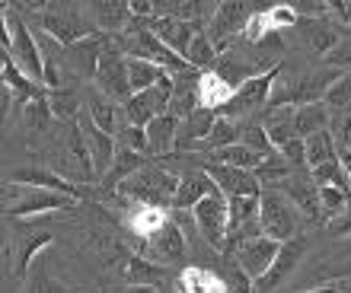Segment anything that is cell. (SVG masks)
Instances as JSON below:
<instances>
[{"label": "cell", "mask_w": 351, "mask_h": 293, "mask_svg": "<svg viewBox=\"0 0 351 293\" xmlns=\"http://www.w3.org/2000/svg\"><path fill=\"white\" fill-rule=\"evenodd\" d=\"M306 249H310L306 236H297V239H291V242H281V252H278V258H275V265H271V271H268L262 281H256V293H271L275 287L285 284L287 277L297 271V265L304 262Z\"/></svg>", "instance_id": "cell-13"}, {"label": "cell", "mask_w": 351, "mask_h": 293, "mask_svg": "<svg viewBox=\"0 0 351 293\" xmlns=\"http://www.w3.org/2000/svg\"><path fill=\"white\" fill-rule=\"evenodd\" d=\"M185 64L192 67V71H214V64H217V58H221V51H217V45H214V38L208 36V32H195L192 45H189V51H185Z\"/></svg>", "instance_id": "cell-33"}, {"label": "cell", "mask_w": 351, "mask_h": 293, "mask_svg": "<svg viewBox=\"0 0 351 293\" xmlns=\"http://www.w3.org/2000/svg\"><path fill=\"white\" fill-rule=\"evenodd\" d=\"M90 16L99 23L106 32H125L131 26V3H121V0H109V3H90Z\"/></svg>", "instance_id": "cell-30"}, {"label": "cell", "mask_w": 351, "mask_h": 293, "mask_svg": "<svg viewBox=\"0 0 351 293\" xmlns=\"http://www.w3.org/2000/svg\"><path fill=\"white\" fill-rule=\"evenodd\" d=\"M256 10L246 7V3H217L214 7V16L208 23V36L214 38V45H223V42H233L237 36H243V29L250 26V19Z\"/></svg>", "instance_id": "cell-11"}, {"label": "cell", "mask_w": 351, "mask_h": 293, "mask_svg": "<svg viewBox=\"0 0 351 293\" xmlns=\"http://www.w3.org/2000/svg\"><path fill=\"white\" fill-rule=\"evenodd\" d=\"M179 188V175L163 169V166H144L138 175H131L128 182L119 185L115 194H125L134 204H150V207H167L173 211V198Z\"/></svg>", "instance_id": "cell-2"}, {"label": "cell", "mask_w": 351, "mask_h": 293, "mask_svg": "<svg viewBox=\"0 0 351 293\" xmlns=\"http://www.w3.org/2000/svg\"><path fill=\"white\" fill-rule=\"evenodd\" d=\"M119 293H157V290H147V287H125V290H119Z\"/></svg>", "instance_id": "cell-55"}, {"label": "cell", "mask_w": 351, "mask_h": 293, "mask_svg": "<svg viewBox=\"0 0 351 293\" xmlns=\"http://www.w3.org/2000/svg\"><path fill=\"white\" fill-rule=\"evenodd\" d=\"M121 150H131V153L147 156V128H138V125H125V128L115 134Z\"/></svg>", "instance_id": "cell-45"}, {"label": "cell", "mask_w": 351, "mask_h": 293, "mask_svg": "<svg viewBox=\"0 0 351 293\" xmlns=\"http://www.w3.org/2000/svg\"><path fill=\"white\" fill-rule=\"evenodd\" d=\"M339 163H342V169L348 173V179H351V153H339Z\"/></svg>", "instance_id": "cell-54"}, {"label": "cell", "mask_w": 351, "mask_h": 293, "mask_svg": "<svg viewBox=\"0 0 351 293\" xmlns=\"http://www.w3.org/2000/svg\"><path fill=\"white\" fill-rule=\"evenodd\" d=\"M144 246H147L163 265H182L185 262V236H182V229L176 227V220H169L163 229H157Z\"/></svg>", "instance_id": "cell-22"}, {"label": "cell", "mask_w": 351, "mask_h": 293, "mask_svg": "<svg viewBox=\"0 0 351 293\" xmlns=\"http://www.w3.org/2000/svg\"><path fill=\"white\" fill-rule=\"evenodd\" d=\"M51 118H55V115H51V105H48V96L23 102V121H26L29 128H48Z\"/></svg>", "instance_id": "cell-44"}, {"label": "cell", "mask_w": 351, "mask_h": 293, "mask_svg": "<svg viewBox=\"0 0 351 293\" xmlns=\"http://www.w3.org/2000/svg\"><path fill=\"white\" fill-rule=\"evenodd\" d=\"M323 102L332 112H351L348 109V105H351V73H342V77L329 86V92H326Z\"/></svg>", "instance_id": "cell-42"}, {"label": "cell", "mask_w": 351, "mask_h": 293, "mask_svg": "<svg viewBox=\"0 0 351 293\" xmlns=\"http://www.w3.org/2000/svg\"><path fill=\"white\" fill-rule=\"evenodd\" d=\"M121 51H125L128 58H141V61H150V64L163 67L169 77L189 71V64H185L182 58L176 55L169 45H163V42L150 32V26H144V29H125V32H121Z\"/></svg>", "instance_id": "cell-5"}, {"label": "cell", "mask_w": 351, "mask_h": 293, "mask_svg": "<svg viewBox=\"0 0 351 293\" xmlns=\"http://www.w3.org/2000/svg\"><path fill=\"white\" fill-rule=\"evenodd\" d=\"M278 73H281V67H271V71H265V73H259V77L246 80L240 90H237V96H233L230 105H227L221 115H223V118H240V115H252V112L268 109Z\"/></svg>", "instance_id": "cell-10"}, {"label": "cell", "mask_w": 351, "mask_h": 293, "mask_svg": "<svg viewBox=\"0 0 351 293\" xmlns=\"http://www.w3.org/2000/svg\"><path fill=\"white\" fill-rule=\"evenodd\" d=\"M163 77H169L163 67L150 64V61H141V58H128V80H131V90L134 92H144L150 86H157Z\"/></svg>", "instance_id": "cell-35"}, {"label": "cell", "mask_w": 351, "mask_h": 293, "mask_svg": "<svg viewBox=\"0 0 351 293\" xmlns=\"http://www.w3.org/2000/svg\"><path fill=\"white\" fill-rule=\"evenodd\" d=\"M204 173L211 175L214 185L227 198H259L262 194V182L252 173H243V169H233V166H223V163H208Z\"/></svg>", "instance_id": "cell-14"}, {"label": "cell", "mask_w": 351, "mask_h": 293, "mask_svg": "<svg viewBox=\"0 0 351 293\" xmlns=\"http://www.w3.org/2000/svg\"><path fill=\"white\" fill-rule=\"evenodd\" d=\"M42 29H45V36L55 38V45H64V48L96 36L90 19L77 7H67V3H48L45 13H42Z\"/></svg>", "instance_id": "cell-6"}, {"label": "cell", "mask_w": 351, "mask_h": 293, "mask_svg": "<svg viewBox=\"0 0 351 293\" xmlns=\"http://www.w3.org/2000/svg\"><path fill=\"white\" fill-rule=\"evenodd\" d=\"M10 182L16 185H26V188H42V192H58V194H67V198H80V188L74 182H67L55 169H13L10 173Z\"/></svg>", "instance_id": "cell-21"}, {"label": "cell", "mask_w": 351, "mask_h": 293, "mask_svg": "<svg viewBox=\"0 0 351 293\" xmlns=\"http://www.w3.org/2000/svg\"><path fill=\"white\" fill-rule=\"evenodd\" d=\"M326 61H329V67H332V71L351 73V36H345L342 42H339V48H335V51L326 58Z\"/></svg>", "instance_id": "cell-49"}, {"label": "cell", "mask_w": 351, "mask_h": 293, "mask_svg": "<svg viewBox=\"0 0 351 293\" xmlns=\"http://www.w3.org/2000/svg\"><path fill=\"white\" fill-rule=\"evenodd\" d=\"M3 86H10V90L16 92V99H23V102H32V99L48 96V90H42V83L29 80L26 73L13 64V58H7V55H3Z\"/></svg>", "instance_id": "cell-32"}, {"label": "cell", "mask_w": 351, "mask_h": 293, "mask_svg": "<svg viewBox=\"0 0 351 293\" xmlns=\"http://www.w3.org/2000/svg\"><path fill=\"white\" fill-rule=\"evenodd\" d=\"M176 92H173V105H169V115L179 121H185L195 109H202V99H198V77L192 73V67L182 73H176Z\"/></svg>", "instance_id": "cell-26"}, {"label": "cell", "mask_w": 351, "mask_h": 293, "mask_svg": "<svg viewBox=\"0 0 351 293\" xmlns=\"http://www.w3.org/2000/svg\"><path fill=\"white\" fill-rule=\"evenodd\" d=\"M297 29L304 32V45L313 55H332L339 42H342V29L335 26V19H300Z\"/></svg>", "instance_id": "cell-18"}, {"label": "cell", "mask_w": 351, "mask_h": 293, "mask_svg": "<svg viewBox=\"0 0 351 293\" xmlns=\"http://www.w3.org/2000/svg\"><path fill=\"white\" fill-rule=\"evenodd\" d=\"M278 252H281V242H275V239H268V236H252L246 242H240L237 249H230L227 255H233L240 271L256 284V281H262L271 271Z\"/></svg>", "instance_id": "cell-9"}, {"label": "cell", "mask_w": 351, "mask_h": 293, "mask_svg": "<svg viewBox=\"0 0 351 293\" xmlns=\"http://www.w3.org/2000/svg\"><path fill=\"white\" fill-rule=\"evenodd\" d=\"M304 144H306V166H310V173L319 169V166L339 160V146H335V140H332L329 131H319V134H313V138H306Z\"/></svg>", "instance_id": "cell-34"}, {"label": "cell", "mask_w": 351, "mask_h": 293, "mask_svg": "<svg viewBox=\"0 0 351 293\" xmlns=\"http://www.w3.org/2000/svg\"><path fill=\"white\" fill-rule=\"evenodd\" d=\"M157 293H176V290H173V287L167 284V287H163V290H157Z\"/></svg>", "instance_id": "cell-56"}, {"label": "cell", "mask_w": 351, "mask_h": 293, "mask_svg": "<svg viewBox=\"0 0 351 293\" xmlns=\"http://www.w3.org/2000/svg\"><path fill=\"white\" fill-rule=\"evenodd\" d=\"M329 134H332L339 153H351V112H332Z\"/></svg>", "instance_id": "cell-43"}, {"label": "cell", "mask_w": 351, "mask_h": 293, "mask_svg": "<svg viewBox=\"0 0 351 293\" xmlns=\"http://www.w3.org/2000/svg\"><path fill=\"white\" fill-rule=\"evenodd\" d=\"M80 131H84L86 150H90L93 173H96V179H102V175L112 169V163H115V153H119V140L112 138V134H106V131H99L90 118L80 121Z\"/></svg>", "instance_id": "cell-15"}, {"label": "cell", "mask_w": 351, "mask_h": 293, "mask_svg": "<svg viewBox=\"0 0 351 293\" xmlns=\"http://www.w3.org/2000/svg\"><path fill=\"white\" fill-rule=\"evenodd\" d=\"M217 112L211 109H195L189 118L179 125V140H176V150H192V146H198L202 150V144L208 138H211L214 125H217Z\"/></svg>", "instance_id": "cell-23"}, {"label": "cell", "mask_w": 351, "mask_h": 293, "mask_svg": "<svg viewBox=\"0 0 351 293\" xmlns=\"http://www.w3.org/2000/svg\"><path fill=\"white\" fill-rule=\"evenodd\" d=\"M211 156H214V163L233 166V169H243V173H256V169L262 166V160H265V156H259V153H252V150H246L243 144L227 146V150H217V153H211Z\"/></svg>", "instance_id": "cell-38"}, {"label": "cell", "mask_w": 351, "mask_h": 293, "mask_svg": "<svg viewBox=\"0 0 351 293\" xmlns=\"http://www.w3.org/2000/svg\"><path fill=\"white\" fill-rule=\"evenodd\" d=\"M48 105H51L55 118H74L80 109V99L71 86H61V90H48Z\"/></svg>", "instance_id": "cell-41"}, {"label": "cell", "mask_w": 351, "mask_h": 293, "mask_svg": "<svg viewBox=\"0 0 351 293\" xmlns=\"http://www.w3.org/2000/svg\"><path fill=\"white\" fill-rule=\"evenodd\" d=\"M329 121H332V109L326 102H310V105H300L297 109V138L306 140L319 134V131H329Z\"/></svg>", "instance_id": "cell-31"}, {"label": "cell", "mask_w": 351, "mask_h": 293, "mask_svg": "<svg viewBox=\"0 0 351 293\" xmlns=\"http://www.w3.org/2000/svg\"><path fill=\"white\" fill-rule=\"evenodd\" d=\"M51 246V236L48 233H38V236H29L26 242H23V249H19V258H16V277L19 281H26L29 277V268H32V262H36L45 249Z\"/></svg>", "instance_id": "cell-39"}, {"label": "cell", "mask_w": 351, "mask_h": 293, "mask_svg": "<svg viewBox=\"0 0 351 293\" xmlns=\"http://www.w3.org/2000/svg\"><path fill=\"white\" fill-rule=\"evenodd\" d=\"M176 290L179 293H227V281L221 275H214L208 268H182L179 271V281H176Z\"/></svg>", "instance_id": "cell-29"}, {"label": "cell", "mask_w": 351, "mask_h": 293, "mask_svg": "<svg viewBox=\"0 0 351 293\" xmlns=\"http://www.w3.org/2000/svg\"><path fill=\"white\" fill-rule=\"evenodd\" d=\"M106 36H90L84 38V42H77V45L67 48V67L74 73H80V77H86V80H96V71H99V61H102V51H106Z\"/></svg>", "instance_id": "cell-20"}, {"label": "cell", "mask_w": 351, "mask_h": 293, "mask_svg": "<svg viewBox=\"0 0 351 293\" xmlns=\"http://www.w3.org/2000/svg\"><path fill=\"white\" fill-rule=\"evenodd\" d=\"M3 32H7L3 55L13 58V64L26 73L29 80L45 86V51L38 48V38L29 32L23 16H19L16 10H10V3L3 7Z\"/></svg>", "instance_id": "cell-1"}, {"label": "cell", "mask_w": 351, "mask_h": 293, "mask_svg": "<svg viewBox=\"0 0 351 293\" xmlns=\"http://www.w3.org/2000/svg\"><path fill=\"white\" fill-rule=\"evenodd\" d=\"M96 83L106 99H112L115 105H125V102L134 96L128 80V55L121 48H106L99 61V71H96Z\"/></svg>", "instance_id": "cell-8"}, {"label": "cell", "mask_w": 351, "mask_h": 293, "mask_svg": "<svg viewBox=\"0 0 351 293\" xmlns=\"http://www.w3.org/2000/svg\"><path fill=\"white\" fill-rule=\"evenodd\" d=\"M304 293H339V284H323V287H313V290H304Z\"/></svg>", "instance_id": "cell-53"}, {"label": "cell", "mask_w": 351, "mask_h": 293, "mask_svg": "<svg viewBox=\"0 0 351 293\" xmlns=\"http://www.w3.org/2000/svg\"><path fill=\"white\" fill-rule=\"evenodd\" d=\"M10 265H13V249H10V242H3V275L10 277Z\"/></svg>", "instance_id": "cell-52"}, {"label": "cell", "mask_w": 351, "mask_h": 293, "mask_svg": "<svg viewBox=\"0 0 351 293\" xmlns=\"http://www.w3.org/2000/svg\"><path fill=\"white\" fill-rule=\"evenodd\" d=\"M29 284H26V293H71L67 287H61V284H55L51 277H48V271L42 265L32 271V275L26 277Z\"/></svg>", "instance_id": "cell-46"}, {"label": "cell", "mask_w": 351, "mask_h": 293, "mask_svg": "<svg viewBox=\"0 0 351 293\" xmlns=\"http://www.w3.org/2000/svg\"><path fill=\"white\" fill-rule=\"evenodd\" d=\"M259 220H262V236L275 239V242H291V239L304 236L300 233V211L278 188H262Z\"/></svg>", "instance_id": "cell-3"}, {"label": "cell", "mask_w": 351, "mask_h": 293, "mask_svg": "<svg viewBox=\"0 0 351 293\" xmlns=\"http://www.w3.org/2000/svg\"><path fill=\"white\" fill-rule=\"evenodd\" d=\"M3 198H7L10 217H23V220H38L55 211H71L77 204V198H67V194L58 192H42V188H26V185L16 182H7Z\"/></svg>", "instance_id": "cell-4"}, {"label": "cell", "mask_w": 351, "mask_h": 293, "mask_svg": "<svg viewBox=\"0 0 351 293\" xmlns=\"http://www.w3.org/2000/svg\"><path fill=\"white\" fill-rule=\"evenodd\" d=\"M233 96H237V86H230L217 71L198 73V99H202V109H211L221 115L230 105Z\"/></svg>", "instance_id": "cell-24"}, {"label": "cell", "mask_w": 351, "mask_h": 293, "mask_svg": "<svg viewBox=\"0 0 351 293\" xmlns=\"http://www.w3.org/2000/svg\"><path fill=\"white\" fill-rule=\"evenodd\" d=\"M278 153L285 156L287 166H291L294 173H300V169H310V166H306V144L300 138H294L291 144H285L281 150H278Z\"/></svg>", "instance_id": "cell-47"}, {"label": "cell", "mask_w": 351, "mask_h": 293, "mask_svg": "<svg viewBox=\"0 0 351 293\" xmlns=\"http://www.w3.org/2000/svg\"><path fill=\"white\" fill-rule=\"evenodd\" d=\"M179 125L182 121L173 118V115H160L147 125V156H163L176 150V140H179Z\"/></svg>", "instance_id": "cell-28"}, {"label": "cell", "mask_w": 351, "mask_h": 293, "mask_svg": "<svg viewBox=\"0 0 351 293\" xmlns=\"http://www.w3.org/2000/svg\"><path fill=\"white\" fill-rule=\"evenodd\" d=\"M150 32H154L163 45H169L176 55L182 58L185 51H189V45H192L195 32H204V29H195L192 23L176 19V16H150ZM182 61H185V58H182Z\"/></svg>", "instance_id": "cell-17"}, {"label": "cell", "mask_w": 351, "mask_h": 293, "mask_svg": "<svg viewBox=\"0 0 351 293\" xmlns=\"http://www.w3.org/2000/svg\"><path fill=\"white\" fill-rule=\"evenodd\" d=\"M121 214H125V227L134 236H141V242H147L157 229H163L173 220V211H167V207H150V204H134V201H131L128 211Z\"/></svg>", "instance_id": "cell-19"}, {"label": "cell", "mask_w": 351, "mask_h": 293, "mask_svg": "<svg viewBox=\"0 0 351 293\" xmlns=\"http://www.w3.org/2000/svg\"><path fill=\"white\" fill-rule=\"evenodd\" d=\"M278 192H285L287 201L294 204V207L304 214L306 220H326L323 217V204H319V185L313 182L310 169H300V173H294L291 179H287V182L278 185Z\"/></svg>", "instance_id": "cell-12"}, {"label": "cell", "mask_w": 351, "mask_h": 293, "mask_svg": "<svg viewBox=\"0 0 351 293\" xmlns=\"http://www.w3.org/2000/svg\"><path fill=\"white\" fill-rule=\"evenodd\" d=\"M262 128L268 131V140L275 150H281L285 144L297 138V109L294 105H287V109H268L265 112V121H262Z\"/></svg>", "instance_id": "cell-27"}, {"label": "cell", "mask_w": 351, "mask_h": 293, "mask_svg": "<svg viewBox=\"0 0 351 293\" xmlns=\"http://www.w3.org/2000/svg\"><path fill=\"white\" fill-rule=\"evenodd\" d=\"M167 268L157 265V262H150L144 255H131L125 262V281L131 287H147V290H163L167 287Z\"/></svg>", "instance_id": "cell-25"}, {"label": "cell", "mask_w": 351, "mask_h": 293, "mask_svg": "<svg viewBox=\"0 0 351 293\" xmlns=\"http://www.w3.org/2000/svg\"><path fill=\"white\" fill-rule=\"evenodd\" d=\"M268 19H271V29H287V26H297L300 23V16H297V10L294 7H287V3H275V7H268L265 10Z\"/></svg>", "instance_id": "cell-48"}, {"label": "cell", "mask_w": 351, "mask_h": 293, "mask_svg": "<svg viewBox=\"0 0 351 293\" xmlns=\"http://www.w3.org/2000/svg\"><path fill=\"white\" fill-rule=\"evenodd\" d=\"M326 275L332 277V284H335V281H348V277H351V258H348V262H342V265H329V268H326Z\"/></svg>", "instance_id": "cell-50"}, {"label": "cell", "mask_w": 351, "mask_h": 293, "mask_svg": "<svg viewBox=\"0 0 351 293\" xmlns=\"http://www.w3.org/2000/svg\"><path fill=\"white\" fill-rule=\"evenodd\" d=\"M240 144L246 146V150H252V153H259V156H271V153H275V146H271V140H268V131L262 128V121L243 125Z\"/></svg>", "instance_id": "cell-40"}, {"label": "cell", "mask_w": 351, "mask_h": 293, "mask_svg": "<svg viewBox=\"0 0 351 293\" xmlns=\"http://www.w3.org/2000/svg\"><path fill=\"white\" fill-rule=\"evenodd\" d=\"M252 175H256V179L262 182V188H265V185H268V188H278L281 182H287V179L294 175V169H291L285 156L275 150L271 156H265V160H262V166Z\"/></svg>", "instance_id": "cell-37"}, {"label": "cell", "mask_w": 351, "mask_h": 293, "mask_svg": "<svg viewBox=\"0 0 351 293\" xmlns=\"http://www.w3.org/2000/svg\"><path fill=\"white\" fill-rule=\"evenodd\" d=\"M198 236L208 242L211 249H227V223H230V198L214 188L198 207L192 211Z\"/></svg>", "instance_id": "cell-7"}, {"label": "cell", "mask_w": 351, "mask_h": 293, "mask_svg": "<svg viewBox=\"0 0 351 293\" xmlns=\"http://www.w3.org/2000/svg\"><path fill=\"white\" fill-rule=\"evenodd\" d=\"M217 185L204 169H189V173L179 175V188H176L173 198V211H195L198 204L214 192Z\"/></svg>", "instance_id": "cell-16"}, {"label": "cell", "mask_w": 351, "mask_h": 293, "mask_svg": "<svg viewBox=\"0 0 351 293\" xmlns=\"http://www.w3.org/2000/svg\"><path fill=\"white\" fill-rule=\"evenodd\" d=\"M329 13H332V16H339V23H351V3L332 0V3H329Z\"/></svg>", "instance_id": "cell-51"}, {"label": "cell", "mask_w": 351, "mask_h": 293, "mask_svg": "<svg viewBox=\"0 0 351 293\" xmlns=\"http://www.w3.org/2000/svg\"><path fill=\"white\" fill-rule=\"evenodd\" d=\"M240 131L243 125H237V118H217V125H214L211 138L202 144L204 153H217V150H227V146H237L240 144Z\"/></svg>", "instance_id": "cell-36"}]
</instances>
